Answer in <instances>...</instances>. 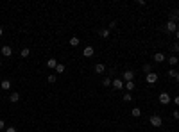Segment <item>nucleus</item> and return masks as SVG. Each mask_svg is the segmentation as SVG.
Returning a JSON list of instances; mask_svg holds the SVG:
<instances>
[{"label":"nucleus","instance_id":"1","mask_svg":"<svg viewBox=\"0 0 179 132\" xmlns=\"http://www.w3.org/2000/svg\"><path fill=\"white\" fill-rule=\"evenodd\" d=\"M161 123H163V120H161L160 114L150 116V125H152V127H161Z\"/></svg>","mask_w":179,"mask_h":132},{"label":"nucleus","instance_id":"2","mask_svg":"<svg viewBox=\"0 0 179 132\" xmlns=\"http://www.w3.org/2000/svg\"><path fill=\"white\" fill-rule=\"evenodd\" d=\"M165 30H167V32H176V30H177V23H176V22H170V20H168L167 25H165Z\"/></svg>","mask_w":179,"mask_h":132},{"label":"nucleus","instance_id":"3","mask_svg":"<svg viewBox=\"0 0 179 132\" xmlns=\"http://www.w3.org/2000/svg\"><path fill=\"white\" fill-rule=\"evenodd\" d=\"M111 88L116 89V91H120V89H124V82L120 81V79H115V81L111 82Z\"/></svg>","mask_w":179,"mask_h":132},{"label":"nucleus","instance_id":"4","mask_svg":"<svg viewBox=\"0 0 179 132\" xmlns=\"http://www.w3.org/2000/svg\"><path fill=\"white\" fill-rule=\"evenodd\" d=\"M93 54H95V48L91 47V45H88V47H86V48L83 50V55H84V57H91Z\"/></svg>","mask_w":179,"mask_h":132},{"label":"nucleus","instance_id":"5","mask_svg":"<svg viewBox=\"0 0 179 132\" xmlns=\"http://www.w3.org/2000/svg\"><path fill=\"white\" fill-rule=\"evenodd\" d=\"M160 102H161L163 105H167V104H170V102H172V98H170V95H168V93H161V95H160Z\"/></svg>","mask_w":179,"mask_h":132},{"label":"nucleus","instance_id":"6","mask_svg":"<svg viewBox=\"0 0 179 132\" xmlns=\"http://www.w3.org/2000/svg\"><path fill=\"white\" fill-rule=\"evenodd\" d=\"M156 81H158V73H154V71L147 73V84H156Z\"/></svg>","mask_w":179,"mask_h":132},{"label":"nucleus","instance_id":"7","mask_svg":"<svg viewBox=\"0 0 179 132\" xmlns=\"http://www.w3.org/2000/svg\"><path fill=\"white\" fill-rule=\"evenodd\" d=\"M0 52H2V55H4V57H9V55L13 54V48H11V47H7V45H4Z\"/></svg>","mask_w":179,"mask_h":132},{"label":"nucleus","instance_id":"8","mask_svg":"<svg viewBox=\"0 0 179 132\" xmlns=\"http://www.w3.org/2000/svg\"><path fill=\"white\" fill-rule=\"evenodd\" d=\"M132 79H134V71H129V70L124 71V81H125V82H131Z\"/></svg>","mask_w":179,"mask_h":132},{"label":"nucleus","instance_id":"9","mask_svg":"<svg viewBox=\"0 0 179 132\" xmlns=\"http://www.w3.org/2000/svg\"><path fill=\"white\" fill-rule=\"evenodd\" d=\"M56 66H57V61L54 57H50L49 61H47V68H50V70H56Z\"/></svg>","mask_w":179,"mask_h":132},{"label":"nucleus","instance_id":"10","mask_svg":"<svg viewBox=\"0 0 179 132\" xmlns=\"http://www.w3.org/2000/svg\"><path fill=\"white\" fill-rule=\"evenodd\" d=\"M104 71H106V66L102 63H97L95 64V73H104Z\"/></svg>","mask_w":179,"mask_h":132},{"label":"nucleus","instance_id":"11","mask_svg":"<svg viewBox=\"0 0 179 132\" xmlns=\"http://www.w3.org/2000/svg\"><path fill=\"white\" fill-rule=\"evenodd\" d=\"M18 100H20V93H18V91H15V93H11V96H9V102L16 104Z\"/></svg>","mask_w":179,"mask_h":132},{"label":"nucleus","instance_id":"12","mask_svg":"<svg viewBox=\"0 0 179 132\" xmlns=\"http://www.w3.org/2000/svg\"><path fill=\"white\" fill-rule=\"evenodd\" d=\"M98 36L104 38V39H108L109 38V29H100V30H98Z\"/></svg>","mask_w":179,"mask_h":132},{"label":"nucleus","instance_id":"13","mask_svg":"<svg viewBox=\"0 0 179 132\" xmlns=\"http://www.w3.org/2000/svg\"><path fill=\"white\" fill-rule=\"evenodd\" d=\"M154 61H156V63H163V61H165V54H161V52L154 54Z\"/></svg>","mask_w":179,"mask_h":132},{"label":"nucleus","instance_id":"14","mask_svg":"<svg viewBox=\"0 0 179 132\" xmlns=\"http://www.w3.org/2000/svg\"><path fill=\"white\" fill-rule=\"evenodd\" d=\"M0 88H2L4 91H9V89H11V81H2V84H0Z\"/></svg>","mask_w":179,"mask_h":132},{"label":"nucleus","instance_id":"15","mask_svg":"<svg viewBox=\"0 0 179 132\" xmlns=\"http://www.w3.org/2000/svg\"><path fill=\"white\" fill-rule=\"evenodd\" d=\"M124 88L127 89V93H131V91L134 89V82H132V81H131V82H125V84H124Z\"/></svg>","mask_w":179,"mask_h":132},{"label":"nucleus","instance_id":"16","mask_svg":"<svg viewBox=\"0 0 179 132\" xmlns=\"http://www.w3.org/2000/svg\"><path fill=\"white\" fill-rule=\"evenodd\" d=\"M177 20H179V9L172 11V15H170V22H177Z\"/></svg>","mask_w":179,"mask_h":132},{"label":"nucleus","instance_id":"17","mask_svg":"<svg viewBox=\"0 0 179 132\" xmlns=\"http://www.w3.org/2000/svg\"><path fill=\"white\" fill-rule=\"evenodd\" d=\"M70 47H77V45H79V38L77 36H74V38H70Z\"/></svg>","mask_w":179,"mask_h":132},{"label":"nucleus","instance_id":"18","mask_svg":"<svg viewBox=\"0 0 179 132\" xmlns=\"http://www.w3.org/2000/svg\"><path fill=\"white\" fill-rule=\"evenodd\" d=\"M132 116H134V118H138V116H142V109L140 107H134V109H132V113H131Z\"/></svg>","mask_w":179,"mask_h":132},{"label":"nucleus","instance_id":"19","mask_svg":"<svg viewBox=\"0 0 179 132\" xmlns=\"http://www.w3.org/2000/svg\"><path fill=\"white\" fill-rule=\"evenodd\" d=\"M168 63H170L172 66H176V64L179 63V57H176V55H172V57H168Z\"/></svg>","mask_w":179,"mask_h":132},{"label":"nucleus","instance_id":"20","mask_svg":"<svg viewBox=\"0 0 179 132\" xmlns=\"http://www.w3.org/2000/svg\"><path fill=\"white\" fill-rule=\"evenodd\" d=\"M65 71V64H59L57 63V66H56V73H63Z\"/></svg>","mask_w":179,"mask_h":132},{"label":"nucleus","instance_id":"21","mask_svg":"<svg viewBox=\"0 0 179 132\" xmlns=\"http://www.w3.org/2000/svg\"><path fill=\"white\" fill-rule=\"evenodd\" d=\"M29 54H31V50H29V48H23L22 52H20V55H22V57H29Z\"/></svg>","mask_w":179,"mask_h":132},{"label":"nucleus","instance_id":"22","mask_svg":"<svg viewBox=\"0 0 179 132\" xmlns=\"http://www.w3.org/2000/svg\"><path fill=\"white\" fill-rule=\"evenodd\" d=\"M176 73H177L176 70H168V71H167V75H168L170 79H176Z\"/></svg>","mask_w":179,"mask_h":132},{"label":"nucleus","instance_id":"23","mask_svg":"<svg viewBox=\"0 0 179 132\" xmlns=\"http://www.w3.org/2000/svg\"><path fill=\"white\" fill-rule=\"evenodd\" d=\"M143 71H145V73H150V71H152V66H150V64H145V66H143Z\"/></svg>","mask_w":179,"mask_h":132},{"label":"nucleus","instance_id":"24","mask_svg":"<svg viewBox=\"0 0 179 132\" xmlns=\"http://www.w3.org/2000/svg\"><path fill=\"white\" fill-rule=\"evenodd\" d=\"M111 82H113V81H111V79H108V77H106L104 81H102V86H111Z\"/></svg>","mask_w":179,"mask_h":132},{"label":"nucleus","instance_id":"25","mask_svg":"<svg viewBox=\"0 0 179 132\" xmlns=\"http://www.w3.org/2000/svg\"><path fill=\"white\" fill-rule=\"evenodd\" d=\"M131 100H132L131 93H125V95H124V102H131Z\"/></svg>","mask_w":179,"mask_h":132},{"label":"nucleus","instance_id":"26","mask_svg":"<svg viewBox=\"0 0 179 132\" xmlns=\"http://www.w3.org/2000/svg\"><path fill=\"white\" fill-rule=\"evenodd\" d=\"M47 81H49L50 84H54V82H56V75H49V77H47Z\"/></svg>","mask_w":179,"mask_h":132},{"label":"nucleus","instance_id":"27","mask_svg":"<svg viewBox=\"0 0 179 132\" xmlns=\"http://www.w3.org/2000/svg\"><path fill=\"white\" fill-rule=\"evenodd\" d=\"M172 48H174L176 54H179V43H174V47H172Z\"/></svg>","mask_w":179,"mask_h":132},{"label":"nucleus","instance_id":"28","mask_svg":"<svg viewBox=\"0 0 179 132\" xmlns=\"http://www.w3.org/2000/svg\"><path fill=\"white\" fill-rule=\"evenodd\" d=\"M172 116H174V120H179V111H174V113H172Z\"/></svg>","mask_w":179,"mask_h":132},{"label":"nucleus","instance_id":"29","mask_svg":"<svg viewBox=\"0 0 179 132\" xmlns=\"http://www.w3.org/2000/svg\"><path fill=\"white\" fill-rule=\"evenodd\" d=\"M5 132H16V129L15 127H7V129H5Z\"/></svg>","mask_w":179,"mask_h":132},{"label":"nucleus","instance_id":"30","mask_svg":"<svg viewBox=\"0 0 179 132\" xmlns=\"http://www.w3.org/2000/svg\"><path fill=\"white\" fill-rule=\"evenodd\" d=\"M2 129H5V123H4V120H0V130Z\"/></svg>","mask_w":179,"mask_h":132},{"label":"nucleus","instance_id":"31","mask_svg":"<svg viewBox=\"0 0 179 132\" xmlns=\"http://www.w3.org/2000/svg\"><path fill=\"white\" fill-rule=\"evenodd\" d=\"M174 102H176V105H179V96H176V98H174Z\"/></svg>","mask_w":179,"mask_h":132},{"label":"nucleus","instance_id":"32","mask_svg":"<svg viewBox=\"0 0 179 132\" xmlns=\"http://www.w3.org/2000/svg\"><path fill=\"white\" fill-rule=\"evenodd\" d=\"M176 81L179 82V71H177V73H176Z\"/></svg>","mask_w":179,"mask_h":132},{"label":"nucleus","instance_id":"33","mask_svg":"<svg viewBox=\"0 0 179 132\" xmlns=\"http://www.w3.org/2000/svg\"><path fill=\"white\" fill-rule=\"evenodd\" d=\"M176 38H177V39H179V29H177V30H176Z\"/></svg>","mask_w":179,"mask_h":132},{"label":"nucleus","instance_id":"34","mask_svg":"<svg viewBox=\"0 0 179 132\" xmlns=\"http://www.w3.org/2000/svg\"><path fill=\"white\" fill-rule=\"evenodd\" d=\"M2 34H4V29H2V27H0V36H2Z\"/></svg>","mask_w":179,"mask_h":132},{"label":"nucleus","instance_id":"35","mask_svg":"<svg viewBox=\"0 0 179 132\" xmlns=\"http://www.w3.org/2000/svg\"><path fill=\"white\" fill-rule=\"evenodd\" d=\"M116 132H124V130H116Z\"/></svg>","mask_w":179,"mask_h":132},{"label":"nucleus","instance_id":"36","mask_svg":"<svg viewBox=\"0 0 179 132\" xmlns=\"http://www.w3.org/2000/svg\"><path fill=\"white\" fill-rule=\"evenodd\" d=\"M0 66H2V61H0Z\"/></svg>","mask_w":179,"mask_h":132}]
</instances>
